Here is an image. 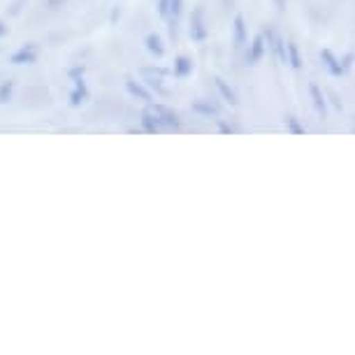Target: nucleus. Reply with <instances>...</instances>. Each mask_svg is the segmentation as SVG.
Returning a JSON list of instances; mask_svg holds the SVG:
<instances>
[{
  "label": "nucleus",
  "mask_w": 355,
  "mask_h": 355,
  "mask_svg": "<svg viewBox=\"0 0 355 355\" xmlns=\"http://www.w3.org/2000/svg\"><path fill=\"white\" fill-rule=\"evenodd\" d=\"M172 72H174V77H189L191 72H193V61L189 56H177L174 58V68H172Z\"/></svg>",
  "instance_id": "13"
},
{
  "label": "nucleus",
  "mask_w": 355,
  "mask_h": 355,
  "mask_svg": "<svg viewBox=\"0 0 355 355\" xmlns=\"http://www.w3.org/2000/svg\"><path fill=\"white\" fill-rule=\"evenodd\" d=\"M191 110L198 114H205V116H218V107L209 103V100H196V103L191 105Z\"/></svg>",
  "instance_id": "16"
},
{
  "label": "nucleus",
  "mask_w": 355,
  "mask_h": 355,
  "mask_svg": "<svg viewBox=\"0 0 355 355\" xmlns=\"http://www.w3.org/2000/svg\"><path fill=\"white\" fill-rule=\"evenodd\" d=\"M277 10H279V12H284V10H286V0H277Z\"/></svg>",
  "instance_id": "27"
},
{
  "label": "nucleus",
  "mask_w": 355,
  "mask_h": 355,
  "mask_svg": "<svg viewBox=\"0 0 355 355\" xmlns=\"http://www.w3.org/2000/svg\"><path fill=\"white\" fill-rule=\"evenodd\" d=\"M72 82H75V89L70 91V105H72V107H82V105L89 103V98H91L89 86H86L84 77L72 79Z\"/></svg>",
  "instance_id": "4"
},
{
  "label": "nucleus",
  "mask_w": 355,
  "mask_h": 355,
  "mask_svg": "<svg viewBox=\"0 0 355 355\" xmlns=\"http://www.w3.org/2000/svg\"><path fill=\"white\" fill-rule=\"evenodd\" d=\"M158 15L163 19H170V0H158Z\"/></svg>",
  "instance_id": "20"
},
{
  "label": "nucleus",
  "mask_w": 355,
  "mask_h": 355,
  "mask_svg": "<svg viewBox=\"0 0 355 355\" xmlns=\"http://www.w3.org/2000/svg\"><path fill=\"white\" fill-rule=\"evenodd\" d=\"M149 107L153 112H156L158 121H160V128H167V130H177L182 121H179V114L170 110V107L160 105V103H149Z\"/></svg>",
  "instance_id": "1"
},
{
  "label": "nucleus",
  "mask_w": 355,
  "mask_h": 355,
  "mask_svg": "<svg viewBox=\"0 0 355 355\" xmlns=\"http://www.w3.org/2000/svg\"><path fill=\"white\" fill-rule=\"evenodd\" d=\"M309 93H311V100H313V107H316V112L325 119V114H327V100L323 96V91H320V86L311 82L309 84Z\"/></svg>",
  "instance_id": "12"
},
{
  "label": "nucleus",
  "mask_w": 355,
  "mask_h": 355,
  "mask_svg": "<svg viewBox=\"0 0 355 355\" xmlns=\"http://www.w3.org/2000/svg\"><path fill=\"white\" fill-rule=\"evenodd\" d=\"M63 3H65V0H46V8L58 10V8H63Z\"/></svg>",
  "instance_id": "25"
},
{
  "label": "nucleus",
  "mask_w": 355,
  "mask_h": 355,
  "mask_svg": "<svg viewBox=\"0 0 355 355\" xmlns=\"http://www.w3.org/2000/svg\"><path fill=\"white\" fill-rule=\"evenodd\" d=\"M265 37L263 35H256L253 37V42H251V51H249V63L251 65H256L260 58H263V53H265Z\"/></svg>",
  "instance_id": "14"
},
{
  "label": "nucleus",
  "mask_w": 355,
  "mask_h": 355,
  "mask_svg": "<svg viewBox=\"0 0 355 355\" xmlns=\"http://www.w3.org/2000/svg\"><path fill=\"white\" fill-rule=\"evenodd\" d=\"M216 121H218V130L223 132V135H232V132H234L232 125H227V123L223 121V119H216Z\"/></svg>",
  "instance_id": "22"
},
{
  "label": "nucleus",
  "mask_w": 355,
  "mask_h": 355,
  "mask_svg": "<svg viewBox=\"0 0 355 355\" xmlns=\"http://www.w3.org/2000/svg\"><path fill=\"white\" fill-rule=\"evenodd\" d=\"M142 128L146 130V132H158V130H163L160 128V121H158V116H156V112L151 110L149 107V103H146V107L142 110Z\"/></svg>",
  "instance_id": "8"
},
{
  "label": "nucleus",
  "mask_w": 355,
  "mask_h": 355,
  "mask_svg": "<svg viewBox=\"0 0 355 355\" xmlns=\"http://www.w3.org/2000/svg\"><path fill=\"white\" fill-rule=\"evenodd\" d=\"M139 75L146 77V82H149L151 89H156L158 93H165V89H163V77L170 75L167 70H163V68H142V70H139Z\"/></svg>",
  "instance_id": "5"
},
{
  "label": "nucleus",
  "mask_w": 355,
  "mask_h": 355,
  "mask_svg": "<svg viewBox=\"0 0 355 355\" xmlns=\"http://www.w3.org/2000/svg\"><path fill=\"white\" fill-rule=\"evenodd\" d=\"M84 72H86L84 65H75V68H70V70H68V77H70V79H79V77H84Z\"/></svg>",
  "instance_id": "21"
},
{
  "label": "nucleus",
  "mask_w": 355,
  "mask_h": 355,
  "mask_svg": "<svg viewBox=\"0 0 355 355\" xmlns=\"http://www.w3.org/2000/svg\"><path fill=\"white\" fill-rule=\"evenodd\" d=\"M12 91H15V82L8 79V82L0 84V105H8L12 100Z\"/></svg>",
  "instance_id": "18"
},
{
  "label": "nucleus",
  "mask_w": 355,
  "mask_h": 355,
  "mask_svg": "<svg viewBox=\"0 0 355 355\" xmlns=\"http://www.w3.org/2000/svg\"><path fill=\"white\" fill-rule=\"evenodd\" d=\"M26 3H28V0H17V3H12L10 15H19V12H21V8H24Z\"/></svg>",
  "instance_id": "23"
},
{
  "label": "nucleus",
  "mask_w": 355,
  "mask_h": 355,
  "mask_svg": "<svg viewBox=\"0 0 355 355\" xmlns=\"http://www.w3.org/2000/svg\"><path fill=\"white\" fill-rule=\"evenodd\" d=\"M320 61H323V65H325V70L330 72L332 77H341L344 75V68H341V63H339V58L334 56V53L330 51V49H320Z\"/></svg>",
  "instance_id": "6"
},
{
  "label": "nucleus",
  "mask_w": 355,
  "mask_h": 355,
  "mask_svg": "<svg viewBox=\"0 0 355 355\" xmlns=\"http://www.w3.org/2000/svg\"><path fill=\"white\" fill-rule=\"evenodd\" d=\"M234 37H232V42H234V49H242V46L246 44V21H244V17L242 15H237L234 17Z\"/></svg>",
  "instance_id": "9"
},
{
  "label": "nucleus",
  "mask_w": 355,
  "mask_h": 355,
  "mask_svg": "<svg viewBox=\"0 0 355 355\" xmlns=\"http://www.w3.org/2000/svg\"><path fill=\"white\" fill-rule=\"evenodd\" d=\"M284 123H286V128H288V132H291V135H304V125L300 123V119L293 116V114H286Z\"/></svg>",
  "instance_id": "17"
},
{
  "label": "nucleus",
  "mask_w": 355,
  "mask_h": 355,
  "mask_svg": "<svg viewBox=\"0 0 355 355\" xmlns=\"http://www.w3.org/2000/svg\"><path fill=\"white\" fill-rule=\"evenodd\" d=\"M189 35L193 42H205L209 31H207V24H205V8H196L191 15V28H189Z\"/></svg>",
  "instance_id": "2"
},
{
  "label": "nucleus",
  "mask_w": 355,
  "mask_h": 355,
  "mask_svg": "<svg viewBox=\"0 0 355 355\" xmlns=\"http://www.w3.org/2000/svg\"><path fill=\"white\" fill-rule=\"evenodd\" d=\"M214 84H216V89H218V93H220V96H223V100H225V103H230L232 107L239 103V100H237V93H234V89H232L230 84L225 82L223 77H218V75H216V77H214Z\"/></svg>",
  "instance_id": "11"
},
{
  "label": "nucleus",
  "mask_w": 355,
  "mask_h": 355,
  "mask_svg": "<svg viewBox=\"0 0 355 355\" xmlns=\"http://www.w3.org/2000/svg\"><path fill=\"white\" fill-rule=\"evenodd\" d=\"M182 10H184V0H170V19H172V24H177V19H179V15H182Z\"/></svg>",
  "instance_id": "19"
},
{
  "label": "nucleus",
  "mask_w": 355,
  "mask_h": 355,
  "mask_svg": "<svg viewBox=\"0 0 355 355\" xmlns=\"http://www.w3.org/2000/svg\"><path fill=\"white\" fill-rule=\"evenodd\" d=\"M144 44H146V51H149L151 56H156V58L165 56V44H163V40H160L158 33H149V35L144 37Z\"/></svg>",
  "instance_id": "7"
},
{
  "label": "nucleus",
  "mask_w": 355,
  "mask_h": 355,
  "mask_svg": "<svg viewBox=\"0 0 355 355\" xmlns=\"http://www.w3.org/2000/svg\"><path fill=\"white\" fill-rule=\"evenodd\" d=\"M125 89H128V93H130L132 98L142 100V103H151V93L146 91L139 82H135L132 77H125Z\"/></svg>",
  "instance_id": "10"
},
{
  "label": "nucleus",
  "mask_w": 355,
  "mask_h": 355,
  "mask_svg": "<svg viewBox=\"0 0 355 355\" xmlns=\"http://www.w3.org/2000/svg\"><path fill=\"white\" fill-rule=\"evenodd\" d=\"M5 35H8V24L0 19V37H5Z\"/></svg>",
  "instance_id": "26"
},
{
  "label": "nucleus",
  "mask_w": 355,
  "mask_h": 355,
  "mask_svg": "<svg viewBox=\"0 0 355 355\" xmlns=\"http://www.w3.org/2000/svg\"><path fill=\"white\" fill-rule=\"evenodd\" d=\"M339 63H341V68L348 70V68H351V65H353V53H346L344 61H339Z\"/></svg>",
  "instance_id": "24"
},
{
  "label": "nucleus",
  "mask_w": 355,
  "mask_h": 355,
  "mask_svg": "<svg viewBox=\"0 0 355 355\" xmlns=\"http://www.w3.org/2000/svg\"><path fill=\"white\" fill-rule=\"evenodd\" d=\"M35 61H37V44L35 42H26L21 49H17L10 58L12 65H33Z\"/></svg>",
  "instance_id": "3"
},
{
  "label": "nucleus",
  "mask_w": 355,
  "mask_h": 355,
  "mask_svg": "<svg viewBox=\"0 0 355 355\" xmlns=\"http://www.w3.org/2000/svg\"><path fill=\"white\" fill-rule=\"evenodd\" d=\"M286 63L291 65L293 70L302 68V58H300V49L295 42H286Z\"/></svg>",
  "instance_id": "15"
}]
</instances>
